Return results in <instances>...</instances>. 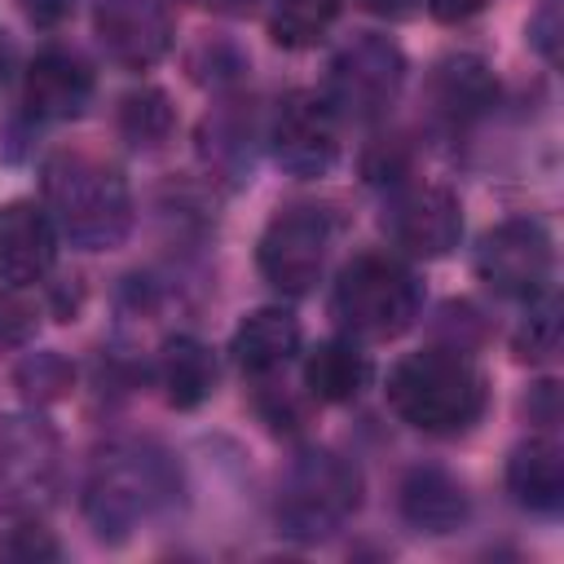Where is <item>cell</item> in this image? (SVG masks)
Returning a JSON list of instances; mask_svg holds the SVG:
<instances>
[{"label": "cell", "instance_id": "34", "mask_svg": "<svg viewBox=\"0 0 564 564\" xmlns=\"http://www.w3.org/2000/svg\"><path fill=\"white\" fill-rule=\"evenodd\" d=\"M9 70H13V44H9V35L0 31V84L9 79Z\"/></svg>", "mask_w": 564, "mask_h": 564}, {"label": "cell", "instance_id": "32", "mask_svg": "<svg viewBox=\"0 0 564 564\" xmlns=\"http://www.w3.org/2000/svg\"><path fill=\"white\" fill-rule=\"evenodd\" d=\"M357 4L370 9V13H379V18H392V22H397V18H410L423 0H357Z\"/></svg>", "mask_w": 564, "mask_h": 564}, {"label": "cell", "instance_id": "11", "mask_svg": "<svg viewBox=\"0 0 564 564\" xmlns=\"http://www.w3.org/2000/svg\"><path fill=\"white\" fill-rule=\"evenodd\" d=\"M269 150L286 176H300V181L326 176L339 159V119L326 106V97L313 88L286 93L269 123Z\"/></svg>", "mask_w": 564, "mask_h": 564}, {"label": "cell", "instance_id": "7", "mask_svg": "<svg viewBox=\"0 0 564 564\" xmlns=\"http://www.w3.org/2000/svg\"><path fill=\"white\" fill-rule=\"evenodd\" d=\"M62 489V436L31 405L0 419V507L40 516Z\"/></svg>", "mask_w": 564, "mask_h": 564}, {"label": "cell", "instance_id": "4", "mask_svg": "<svg viewBox=\"0 0 564 564\" xmlns=\"http://www.w3.org/2000/svg\"><path fill=\"white\" fill-rule=\"evenodd\" d=\"M423 286L392 256H352L330 286V317L348 339H397L419 322Z\"/></svg>", "mask_w": 564, "mask_h": 564}, {"label": "cell", "instance_id": "3", "mask_svg": "<svg viewBox=\"0 0 564 564\" xmlns=\"http://www.w3.org/2000/svg\"><path fill=\"white\" fill-rule=\"evenodd\" d=\"M44 207L57 234L79 251H115L132 229L123 172L84 150H57L44 163Z\"/></svg>", "mask_w": 564, "mask_h": 564}, {"label": "cell", "instance_id": "13", "mask_svg": "<svg viewBox=\"0 0 564 564\" xmlns=\"http://www.w3.org/2000/svg\"><path fill=\"white\" fill-rule=\"evenodd\" d=\"M57 225L44 203L13 198L0 207V282L35 286L57 264Z\"/></svg>", "mask_w": 564, "mask_h": 564}, {"label": "cell", "instance_id": "2", "mask_svg": "<svg viewBox=\"0 0 564 564\" xmlns=\"http://www.w3.org/2000/svg\"><path fill=\"white\" fill-rule=\"evenodd\" d=\"M172 458L150 441H106L84 476V520L101 542H128L141 520L176 498Z\"/></svg>", "mask_w": 564, "mask_h": 564}, {"label": "cell", "instance_id": "16", "mask_svg": "<svg viewBox=\"0 0 564 564\" xmlns=\"http://www.w3.org/2000/svg\"><path fill=\"white\" fill-rule=\"evenodd\" d=\"M397 502H401V516L405 524H414L419 533H454L471 502H467V489L454 471L436 467V463H419L401 476V489H397Z\"/></svg>", "mask_w": 564, "mask_h": 564}, {"label": "cell", "instance_id": "17", "mask_svg": "<svg viewBox=\"0 0 564 564\" xmlns=\"http://www.w3.org/2000/svg\"><path fill=\"white\" fill-rule=\"evenodd\" d=\"M229 352H234V366L251 379H264V375H278L295 352H300V322L295 313L269 304V308H251L238 326H234V339H229Z\"/></svg>", "mask_w": 564, "mask_h": 564}, {"label": "cell", "instance_id": "26", "mask_svg": "<svg viewBox=\"0 0 564 564\" xmlns=\"http://www.w3.org/2000/svg\"><path fill=\"white\" fill-rule=\"evenodd\" d=\"M0 560H4V564H44V560H62V542H57L35 516H18V520L0 533Z\"/></svg>", "mask_w": 564, "mask_h": 564}, {"label": "cell", "instance_id": "25", "mask_svg": "<svg viewBox=\"0 0 564 564\" xmlns=\"http://www.w3.org/2000/svg\"><path fill=\"white\" fill-rule=\"evenodd\" d=\"M511 352L520 361H551L560 352V300L555 291H542L529 300V313L511 330Z\"/></svg>", "mask_w": 564, "mask_h": 564}, {"label": "cell", "instance_id": "9", "mask_svg": "<svg viewBox=\"0 0 564 564\" xmlns=\"http://www.w3.org/2000/svg\"><path fill=\"white\" fill-rule=\"evenodd\" d=\"M326 251H330V216L322 207H282L256 242V264L278 295L295 300L322 282Z\"/></svg>", "mask_w": 564, "mask_h": 564}, {"label": "cell", "instance_id": "10", "mask_svg": "<svg viewBox=\"0 0 564 564\" xmlns=\"http://www.w3.org/2000/svg\"><path fill=\"white\" fill-rule=\"evenodd\" d=\"M383 234L414 260H441L463 238V203L432 181H397L383 203Z\"/></svg>", "mask_w": 564, "mask_h": 564}, {"label": "cell", "instance_id": "8", "mask_svg": "<svg viewBox=\"0 0 564 564\" xmlns=\"http://www.w3.org/2000/svg\"><path fill=\"white\" fill-rule=\"evenodd\" d=\"M551 273H555V242L542 220L511 216L494 225L476 247V278L502 300H520V304L538 300L542 291H551Z\"/></svg>", "mask_w": 564, "mask_h": 564}, {"label": "cell", "instance_id": "29", "mask_svg": "<svg viewBox=\"0 0 564 564\" xmlns=\"http://www.w3.org/2000/svg\"><path fill=\"white\" fill-rule=\"evenodd\" d=\"M529 44L542 53V62H560V0H542L529 18Z\"/></svg>", "mask_w": 564, "mask_h": 564}, {"label": "cell", "instance_id": "19", "mask_svg": "<svg viewBox=\"0 0 564 564\" xmlns=\"http://www.w3.org/2000/svg\"><path fill=\"white\" fill-rule=\"evenodd\" d=\"M370 357L361 352L357 339L348 335H335V339H322L308 348L304 357V388L313 401H326V405H348L357 401L366 388H370Z\"/></svg>", "mask_w": 564, "mask_h": 564}, {"label": "cell", "instance_id": "6", "mask_svg": "<svg viewBox=\"0 0 564 564\" xmlns=\"http://www.w3.org/2000/svg\"><path fill=\"white\" fill-rule=\"evenodd\" d=\"M405 84V53L379 31L352 35L326 66V106L339 123H375L392 110Z\"/></svg>", "mask_w": 564, "mask_h": 564}, {"label": "cell", "instance_id": "31", "mask_svg": "<svg viewBox=\"0 0 564 564\" xmlns=\"http://www.w3.org/2000/svg\"><path fill=\"white\" fill-rule=\"evenodd\" d=\"M423 4H427V13H432L436 22H445V26H458V22H467V18H476V13L489 9V0H423Z\"/></svg>", "mask_w": 564, "mask_h": 564}, {"label": "cell", "instance_id": "18", "mask_svg": "<svg viewBox=\"0 0 564 564\" xmlns=\"http://www.w3.org/2000/svg\"><path fill=\"white\" fill-rule=\"evenodd\" d=\"M507 489L524 511L555 516L564 507V449L555 436H529L507 458Z\"/></svg>", "mask_w": 564, "mask_h": 564}, {"label": "cell", "instance_id": "12", "mask_svg": "<svg viewBox=\"0 0 564 564\" xmlns=\"http://www.w3.org/2000/svg\"><path fill=\"white\" fill-rule=\"evenodd\" d=\"M93 31L106 57L123 70H150L167 57L176 40V22L167 0H97Z\"/></svg>", "mask_w": 564, "mask_h": 564}, {"label": "cell", "instance_id": "15", "mask_svg": "<svg viewBox=\"0 0 564 564\" xmlns=\"http://www.w3.org/2000/svg\"><path fill=\"white\" fill-rule=\"evenodd\" d=\"M498 101V79L476 53H445L427 75V110L445 123H471Z\"/></svg>", "mask_w": 564, "mask_h": 564}, {"label": "cell", "instance_id": "22", "mask_svg": "<svg viewBox=\"0 0 564 564\" xmlns=\"http://www.w3.org/2000/svg\"><path fill=\"white\" fill-rule=\"evenodd\" d=\"M344 0H269V40L278 48H313L335 26Z\"/></svg>", "mask_w": 564, "mask_h": 564}, {"label": "cell", "instance_id": "28", "mask_svg": "<svg viewBox=\"0 0 564 564\" xmlns=\"http://www.w3.org/2000/svg\"><path fill=\"white\" fill-rule=\"evenodd\" d=\"M40 330V304L26 295V286H0V352L26 348Z\"/></svg>", "mask_w": 564, "mask_h": 564}, {"label": "cell", "instance_id": "20", "mask_svg": "<svg viewBox=\"0 0 564 564\" xmlns=\"http://www.w3.org/2000/svg\"><path fill=\"white\" fill-rule=\"evenodd\" d=\"M154 379H159L172 410H198L216 392L220 370H216V357L203 339L167 335L163 348H159V361H154Z\"/></svg>", "mask_w": 564, "mask_h": 564}, {"label": "cell", "instance_id": "14", "mask_svg": "<svg viewBox=\"0 0 564 564\" xmlns=\"http://www.w3.org/2000/svg\"><path fill=\"white\" fill-rule=\"evenodd\" d=\"M93 101V70L75 48H44L22 75V106L44 123L79 119Z\"/></svg>", "mask_w": 564, "mask_h": 564}, {"label": "cell", "instance_id": "27", "mask_svg": "<svg viewBox=\"0 0 564 564\" xmlns=\"http://www.w3.org/2000/svg\"><path fill=\"white\" fill-rule=\"evenodd\" d=\"M242 70H247V57L229 40H203L189 53V79L203 88H229L242 79Z\"/></svg>", "mask_w": 564, "mask_h": 564}, {"label": "cell", "instance_id": "23", "mask_svg": "<svg viewBox=\"0 0 564 564\" xmlns=\"http://www.w3.org/2000/svg\"><path fill=\"white\" fill-rule=\"evenodd\" d=\"M172 123H176V110H172V97L163 88H132L123 101H119V137L132 141L137 150H154L172 137Z\"/></svg>", "mask_w": 564, "mask_h": 564}, {"label": "cell", "instance_id": "21", "mask_svg": "<svg viewBox=\"0 0 564 564\" xmlns=\"http://www.w3.org/2000/svg\"><path fill=\"white\" fill-rule=\"evenodd\" d=\"M198 159L220 181H234V185L251 181V119L238 101L216 106L198 123Z\"/></svg>", "mask_w": 564, "mask_h": 564}, {"label": "cell", "instance_id": "33", "mask_svg": "<svg viewBox=\"0 0 564 564\" xmlns=\"http://www.w3.org/2000/svg\"><path fill=\"white\" fill-rule=\"evenodd\" d=\"M198 4L212 9V13H225V18H242V13L256 9V0H198Z\"/></svg>", "mask_w": 564, "mask_h": 564}, {"label": "cell", "instance_id": "24", "mask_svg": "<svg viewBox=\"0 0 564 564\" xmlns=\"http://www.w3.org/2000/svg\"><path fill=\"white\" fill-rule=\"evenodd\" d=\"M13 383H18L22 401L40 410V405L62 401V397L75 388V366H70L62 352L40 348V352H26V357L13 366Z\"/></svg>", "mask_w": 564, "mask_h": 564}, {"label": "cell", "instance_id": "30", "mask_svg": "<svg viewBox=\"0 0 564 564\" xmlns=\"http://www.w3.org/2000/svg\"><path fill=\"white\" fill-rule=\"evenodd\" d=\"M18 9H22V18H26L31 26L53 31V26H62V22L75 13V0H18Z\"/></svg>", "mask_w": 564, "mask_h": 564}, {"label": "cell", "instance_id": "5", "mask_svg": "<svg viewBox=\"0 0 564 564\" xmlns=\"http://www.w3.org/2000/svg\"><path fill=\"white\" fill-rule=\"evenodd\" d=\"M361 507V471L335 449H300L278 485V529L291 542L339 533Z\"/></svg>", "mask_w": 564, "mask_h": 564}, {"label": "cell", "instance_id": "1", "mask_svg": "<svg viewBox=\"0 0 564 564\" xmlns=\"http://www.w3.org/2000/svg\"><path fill=\"white\" fill-rule=\"evenodd\" d=\"M383 397L401 423L427 436H458L485 414L489 379L463 348L432 344V348L405 352L388 370Z\"/></svg>", "mask_w": 564, "mask_h": 564}]
</instances>
